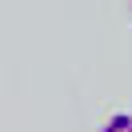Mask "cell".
I'll use <instances>...</instances> for the list:
<instances>
[{
    "mask_svg": "<svg viewBox=\"0 0 132 132\" xmlns=\"http://www.w3.org/2000/svg\"><path fill=\"white\" fill-rule=\"evenodd\" d=\"M96 132H132V112H112Z\"/></svg>",
    "mask_w": 132,
    "mask_h": 132,
    "instance_id": "1",
    "label": "cell"
},
{
    "mask_svg": "<svg viewBox=\"0 0 132 132\" xmlns=\"http://www.w3.org/2000/svg\"><path fill=\"white\" fill-rule=\"evenodd\" d=\"M128 4H132V0H128Z\"/></svg>",
    "mask_w": 132,
    "mask_h": 132,
    "instance_id": "2",
    "label": "cell"
}]
</instances>
